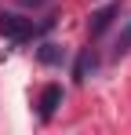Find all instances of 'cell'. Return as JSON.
<instances>
[{
  "label": "cell",
  "mask_w": 131,
  "mask_h": 135,
  "mask_svg": "<svg viewBox=\"0 0 131 135\" xmlns=\"http://www.w3.org/2000/svg\"><path fill=\"white\" fill-rule=\"evenodd\" d=\"M37 59H40L44 66H62L66 62V47L62 44H40L37 47Z\"/></svg>",
  "instance_id": "cell-4"
},
{
  "label": "cell",
  "mask_w": 131,
  "mask_h": 135,
  "mask_svg": "<svg viewBox=\"0 0 131 135\" xmlns=\"http://www.w3.org/2000/svg\"><path fill=\"white\" fill-rule=\"evenodd\" d=\"M26 7H40V4H47V0H22Z\"/></svg>",
  "instance_id": "cell-7"
},
{
  "label": "cell",
  "mask_w": 131,
  "mask_h": 135,
  "mask_svg": "<svg viewBox=\"0 0 131 135\" xmlns=\"http://www.w3.org/2000/svg\"><path fill=\"white\" fill-rule=\"evenodd\" d=\"M117 15H120V4H109V7H102V11H95V15H91V22H87V33H91V37L106 33L109 22H113Z\"/></svg>",
  "instance_id": "cell-2"
},
{
  "label": "cell",
  "mask_w": 131,
  "mask_h": 135,
  "mask_svg": "<svg viewBox=\"0 0 131 135\" xmlns=\"http://www.w3.org/2000/svg\"><path fill=\"white\" fill-rule=\"evenodd\" d=\"M47 26H51V18L33 22V18H26V15H15V11H0V37H7L11 44H26V40L40 37Z\"/></svg>",
  "instance_id": "cell-1"
},
{
  "label": "cell",
  "mask_w": 131,
  "mask_h": 135,
  "mask_svg": "<svg viewBox=\"0 0 131 135\" xmlns=\"http://www.w3.org/2000/svg\"><path fill=\"white\" fill-rule=\"evenodd\" d=\"M58 106H62V84H47L44 95H40V117H44V120H51Z\"/></svg>",
  "instance_id": "cell-3"
},
{
  "label": "cell",
  "mask_w": 131,
  "mask_h": 135,
  "mask_svg": "<svg viewBox=\"0 0 131 135\" xmlns=\"http://www.w3.org/2000/svg\"><path fill=\"white\" fill-rule=\"evenodd\" d=\"M131 51V18L124 22V29H120V37H117V44H113V59H124Z\"/></svg>",
  "instance_id": "cell-5"
},
{
  "label": "cell",
  "mask_w": 131,
  "mask_h": 135,
  "mask_svg": "<svg viewBox=\"0 0 131 135\" xmlns=\"http://www.w3.org/2000/svg\"><path fill=\"white\" fill-rule=\"evenodd\" d=\"M87 69H95V59H91V51H84V55L77 59V69H73V73H77V80H87Z\"/></svg>",
  "instance_id": "cell-6"
}]
</instances>
